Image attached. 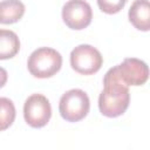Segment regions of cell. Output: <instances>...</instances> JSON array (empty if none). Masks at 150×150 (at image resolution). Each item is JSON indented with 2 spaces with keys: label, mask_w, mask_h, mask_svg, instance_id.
<instances>
[{
  "label": "cell",
  "mask_w": 150,
  "mask_h": 150,
  "mask_svg": "<svg viewBox=\"0 0 150 150\" xmlns=\"http://www.w3.org/2000/svg\"><path fill=\"white\" fill-rule=\"evenodd\" d=\"M62 66L61 54L49 47L35 49L28 57L27 67L29 73L38 79H47L55 75Z\"/></svg>",
  "instance_id": "2"
},
{
  "label": "cell",
  "mask_w": 150,
  "mask_h": 150,
  "mask_svg": "<svg viewBox=\"0 0 150 150\" xmlns=\"http://www.w3.org/2000/svg\"><path fill=\"white\" fill-rule=\"evenodd\" d=\"M90 109V101L82 89H70L66 91L59 103V111L63 120L79 122L83 120Z\"/></svg>",
  "instance_id": "3"
},
{
  "label": "cell",
  "mask_w": 150,
  "mask_h": 150,
  "mask_svg": "<svg viewBox=\"0 0 150 150\" xmlns=\"http://www.w3.org/2000/svg\"><path fill=\"white\" fill-rule=\"evenodd\" d=\"M25 14V5L20 0L0 1V23L11 25L18 22Z\"/></svg>",
  "instance_id": "9"
},
{
  "label": "cell",
  "mask_w": 150,
  "mask_h": 150,
  "mask_svg": "<svg viewBox=\"0 0 150 150\" xmlns=\"http://www.w3.org/2000/svg\"><path fill=\"white\" fill-rule=\"evenodd\" d=\"M116 77L125 86H142L149 79L148 64L136 57H127L111 68Z\"/></svg>",
  "instance_id": "5"
},
{
  "label": "cell",
  "mask_w": 150,
  "mask_h": 150,
  "mask_svg": "<svg viewBox=\"0 0 150 150\" xmlns=\"http://www.w3.org/2000/svg\"><path fill=\"white\" fill-rule=\"evenodd\" d=\"M102 63L101 53L90 45H79L70 53V66L79 74H95L101 69Z\"/></svg>",
  "instance_id": "4"
},
{
  "label": "cell",
  "mask_w": 150,
  "mask_h": 150,
  "mask_svg": "<svg viewBox=\"0 0 150 150\" xmlns=\"http://www.w3.org/2000/svg\"><path fill=\"white\" fill-rule=\"evenodd\" d=\"M7 79H8V74H7L6 69H4L2 67H0V88H2L6 84Z\"/></svg>",
  "instance_id": "13"
},
{
  "label": "cell",
  "mask_w": 150,
  "mask_h": 150,
  "mask_svg": "<svg viewBox=\"0 0 150 150\" xmlns=\"http://www.w3.org/2000/svg\"><path fill=\"white\" fill-rule=\"evenodd\" d=\"M14 103L7 97H0V131L8 129L15 120Z\"/></svg>",
  "instance_id": "11"
},
{
  "label": "cell",
  "mask_w": 150,
  "mask_h": 150,
  "mask_svg": "<svg viewBox=\"0 0 150 150\" xmlns=\"http://www.w3.org/2000/svg\"><path fill=\"white\" fill-rule=\"evenodd\" d=\"M104 88L98 96V109L102 115L114 118L121 116L129 107L130 91L110 68L103 79Z\"/></svg>",
  "instance_id": "1"
},
{
  "label": "cell",
  "mask_w": 150,
  "mask_h": 150,
  "mask_svg": "<svg viewBox=\"0 0 150 150\" xmlns=\"http://www.w3.org/2000/svg\"><path fill=\"white\" fill-rule=\"evenodd\" d=\"M128 15L129 21L136 29L143 32L150 29V6L148 0H135Z\"/></svg>",
  "instance_id": "8"
},
{
  "label": "cell",
  "mask_w": 150,
  "mask_h": 150,
  "mask_svg": "<svg viewBox=\"0 0 150 150\" xmlns=\"http://www.w3.org/2000/svg\"><path fill=\"white\" fill-rule=\"evenodd\" d=\"M52 116V107L48 98L41 94L30 95L23 105V117L32 128L45 127Z\"/></svg>",
  "instance_id": "6"
},
{
  "label": "cell",
  "mask_w": 150,
  "mask_h": 150,
  "mask_svg": "<svg viewBox=\"0 0 150 150\" xmlns=\"http://www.w3.org/2000/svg\"><path fill=\"white\" fill-rule=\"evenodd\" d=\"M127 4V0H97L100 9L107 14L118 13Z\"/></svg>",
  "instance_id": "12"
},
{
  "label": "cell",
  "mask_w": 150,
  "mask_h": 150,
  "mask_svg": "<svg viewBox=\"0 0 150 150\" xmlns=\"http://www.w3.org/2000/svg\"><path fill=\"white\" fill-rule=\"evenodd\" d=\"M20 49L18 35L9 29H0V60L12 59Z\"/></svg>",
  "instance_id": "10"
},
{
  "label": "cell",
  "mask_w": 150,
  "mask_h": 150,
  "mask_svg": "<svg viewBox=\"0 0 150 150\" xmlns=\"http://www.w3.org/2000/svg\"><path fill=\"white\" fill-rule=\"evenodd\" d=\"M62 19L69 28L81 30L90 25L93 11L84 0H69L62 7Z\"/></svg>",
  "instance_id": "7"
}]
</instances>
